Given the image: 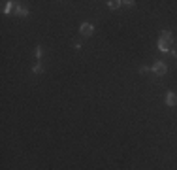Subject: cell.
Listing matches in <instances>:
<instances>
[{
  "label": "cell",
  "mask_w": 177,
  "mask_h": 170,
  "mask_svg": "<svg viewBox=\"0 0 177 170\" xmlns=\"http://www.w3.org/2000/svg\"><path fill=\"white\" fill-rule=\"evenodd\" d=\"M79 32H81L83 36H92L94 27H92V25H88V23H83V25L79 27Z\"/></svg>",
  "instance_id": "7a4b0ae2"
},
{
  "label": "cell",
  "mask_w": 177,
  "mask_h": 170,
  "mask_svg": "<svg viewBox=\"0 0 177 170\" xmlns=\"http://www.w3.org/2000/svg\"><path fill=\"white\" fill-rule=\"evenodd\" d=\"M17 15H19V17H26V15H28V10H25V8H19V10H17Z\"/></svg>",
  "instance_id": "52a82bcc"
},
{
  "label": "cell",
  "mask_w": 177,
  "mask_h": 170,
  "mask_svg": "<svg viewBox=\"0 0 177 170\" xmlns=\"http://www.w3.org/2000/svg\"><path fill=\"white\" fill-rule=\"evenodd\" d=\"M166 104L168 106H177V95L175 93H168L166 95Z\"/></svg>",
  "instance_id": "277c9868"
},
{
  "label": "cell",
  "mask_w": 177,
  "mask_h": 170,
  "mask_svg": "<svg viewBox=\"0 0 177 170\" xmlns=\"http://www.w3.org/2000/svg\"><path fill=\"white\" fill-rule=\"evenodd\" d=\"M41 53H43L41 48H36V57H41Z\"/></svg>",
  "instance_id": "30bf717a"
},
{
  "label": "cell",
  "mask_w": 177,
  "mask_h": 170,
  "mask_svg": "<svg viewBox=\"0 0 177 170\" xmlns=\"http://www.w3.org/2000/svg\"><path fill=\"white\" fill-rule=\"evenodd\" d=\"M123 4H124V6H128V8H134V2H132V0H124Z\"/></svg>",
  "instance_id": "ba28073f"
},
{
  "label": "cell",
  "mask_w": 177,
  "mask_h": 170,
  "mask_svg": "<svg viewBox=\"0 0 177 170\" xmlns=\"http://www.w3.org/2000/svg\"><path fill=\"white\" fill-rule=\"evenodd\" d=\"M153 72H155L156 76H164V74L168 72V66H166V63H162V60L155 63V66H153Z\"/></svg>",
  "instance_id": "6da1fadb"
},
{
  "label": "cell",
  "mask_w": 177,
  "mask_h": 170,
  "mask_svg": "<svg viewBox=\"0 0 177 170\" xmlns=\"http://www.w3.org/2000/svg\"><path fill=\"white\" fill-rule=\"evenodd\" d=\"M170 45H171V40H164V38L158 40V49H160L162 53H168V51H170Z\"/></svg>",
  "instance_id": "3957f363"
},
{
  "label": "cell",
  "mask_w": 177,
  "mask_h": 170,
  "mask_svg": "<svg viewBox=\"0 0 177 170\" xmlns=\"http://www.w3.org/2000/svg\"><path fill=\"white\" fill-rule=\"evenodd\" d=\"M34 72H36V74H40V72H43V66H40V64H36V66H34Z\"/></svg>",
  "instance_id": "9c48e42d"
},
{
  "label": "cell",
  "mask_w": 177,
  "mask_h": 170,
  "mask_svg": "<svg viewBox=\"0 0 177 170\" xmlns=\"http://www.w3.org/2000/svg\"><path fill=\"white\" fill-rule=\"evenodd\" d=\"M160 38H164V40H171V32H170V30H162V32H160Z\"/></svg>",
  "instance_id": "8992f818"
},
{
  "label": "cell",
  "mask_w": 177,
  "mask_h": 170,
  "mask_svg": "<svg viewBox=\"0 0 177 170\" xmlns=\"http://www.w3.org/2000/svg\"><path fill=\"white\" fill-rule=\"evenodd\" d=\"M121 4H123V2H119V0H109V2H108V6H109L111 10H117V8H121Z\"/></svg>",
  "instance_id": "5b68a950"
},
{
  "label": "cell",
  "mask_w": 177,
  "mask_h": 170,
  "mask_svg": "<svg viewBox=\"0 0 177 170\" xmlns=\"http://www.w3.org/2000/svg\"><path fill=\"white\" fill-rule=\"evenodd\" d=\"M175 59H177V49H175Z\"/></svg>",
  "instance_id": "8fae6325"
}]
</instances>
